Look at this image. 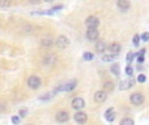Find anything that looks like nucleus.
Returning <instances> with one entry per match:
<instances>
[{
  "label": "nucleus",
  "instance_id": "nucleus-1",
  "mask_svg": "<svg viewBox=\"0 0 149 125\" xmlns=\"http://www.w3.org/2000/svg\"><path fill=\"white\" fill-rule=\"evenodd\" d=\"M41 85H42V79L39 78L38 76H30L28 78V86L30 87V89L37 90L41 87Z\"/></svg>",
  "mask_w": 149,
  "mask_h": 125
},
{
  "label": "nucleus",
  "instance_id": "nucleus-26",
  "mask_svg": "<svg viewBox=\"0 0 149 125\" xmlns=\"http://www.w3.org/2000/svg\"><path fill=\"white\" fill-rule=\"evenodd\" d=\"M132 60H134V55H132V54H128V55H127V57H126V61L128 63V64H131Z\"/></svg>",
  "mask_w": 149,
  "mask_h": 125
},
{
  "label": "nucleus",
  "instance_id": "nucleus-16",
  "mask_svg": "<svg viewBox=\"0 0 149 125\" xmlns=\"http://www.w3.org/2000/svg\"><path fill=\"white\" fill-rule=\"evenodd\" d=\"M52 44H54V39H52V38L42 39V46H43V47H50V46H52Z\"/></svg>",
  "mask_w": 149,
  "mask_h": 125
},
{
  "label": "nucleus",
  "instance_id": "nucleus-25",
  "mask_svg": "<svg viewBox=\"0 0 149 125\" xmlns=\"http://www.w3.org/2000/svg\"><path fill=\"white\" fill-rule=\"evenodd\" d=\"M18 113H20V116H21V117H25V116H26V113H28V110H26V108H21V110H20V112H18Z\"/></svg>",
  "mask_w": 149,
  "mask_h": 125
},
{
  "label": "nucleus",
  "instance_id": "nucleus-9",
  "mask_svg": "<svg viewBox=\"0 0 149 125\" xmlns=\"http://www.w3.org/2000/svg\"><path fill=\"white\" fill-rule=\"evenodd\" d=\"M68 119H70V113L67 111H59L56 113V120L59 123H65V121H68Z\"/></svg>",
  "mask_w": 149,
  "mask_h": 125
},
{
  "label": "nucleus",
  "instance_id": "nucleus-7",
  "mask_svg": "<svg viewBox=\"0 0 149 125\" xmlns=\"http://www.w3.org/2000/svg\"><path fill=\"white\" fill-rule=\"evenodd\" d=\"M98 37H100V33H98L97 29H88L86 31V38L92 42L98 41Z\"/></svg>",
  "mask_w": 149,
  "mask_h": 125
},
{
  "label": "nucleus",
  "instance_id": "nucleus-14",
  "mask_svg": "<svg viewBox=\"0 0 149 125\" xmlns=\"http://www.w3.org/2000/svg\"><path fill=\"white\" fill-rule=\"evenodd\" d=\"M76 85H77L76 81H70L67 84H63V91H72L76 87Z\"/></svg>",
  "mask_w": 149,
  "mask_h": 125
},
{
  "label": "nucleus",
  "instance_id": "nucleus-5",
  "mask_svg": "<svg viewBox=\"0 0 149 125\" xmlns=\"http://www.w3.org/2000/svg\"><path fill=\"white\" fill-rule=\"evenodd\" d=\"M84 107H85V100L82 99V98L77 97V98H74V99L72 100V108H73V110L81 111Z\"/></svg>",
  "mask_w": 149,
  "mask_h": 125
},
{
  "label": "nucleus",
  "instance_id": "nucleus-6",
  "mask_svg": "<svg viewBox=\"0 0 149 125\" xmlns=\"http://www.w3.org/2000/svg\"><path fill=\"white\" fill-rule=\"evenodd\" d=\"M86 120H88V115L85 112L79 111V112L74 113V121H76L77 124H85Z\"/></svg>",
  "mask_w": 149,
  "mask_h": 125
},
{
  "label": "nucleus",
  "instance_id": "nucleus-13",
  "mask_svg": "<svg viewBox=\"0 0 149 125\" xmlns=\"http://www.w3.org/2000/svg\"><path fill=\"white\" fill-rule=\"evenodd\" d=\"M116 5H118V8H119V9H120V10H123V12H124V10H127V9H128V8H130V5H131V3H130L128 0H119V1L116 3Z\"/></svg>",
  "mask_w": 149,
  "mask_h": 125
},
{
  "label": "nucleus",
  "instance_id": "nucleus-30",
  "mask_svg": "<svg viewBox=\"0 0 149 125\" xmlns=\"http://www.w3.org/2000/svg\"><path fill=\"white\" fill-rule=\"evenodd\" d=\"M137 61L143 63V61H144V56H139V57H137Z\"/></svg>",
  "mask_w": 149,
  "mask_h": 125
},
{
  "label": "nucleus",
  "instance_id": "nucleus-31",
  "mask_svg": "<svg viewBox=\"0 0 149 125\" xmlns=\"http://www.w3.org/2000/svg\"><path fill=\"white\" fill-rule=\"evenodd\" d=\"M28 125H31V124H28Z\"/></svg>",
  "mask_w": 149,
  "mask_h": 125
},
{
  "label": "nucleus",
  "instance_id": "nucleus-3",
  "mask_svg": "<svg viewBox=\"0 0 149 125\" xmlns=\"http://www.w3.org/2000/svg\"><path fill=\"white\" fill-rule=\"evenodd\" d=\"M85 25H86L88 29H97L98 25H100V21H98V18L95 16H89L86 18V21H85Z\"/></svg>",
  "mask_w": 149,
  "mask_h": 125
},
{
  "label": "nucleus",
  "instance_id": "nucleus-27",
  "mask_svg": "<svg viewBox=\"0 0 149 125\" xmlns=\"http://www.w3.org/2000/svg\"><path fill=\"white\" fill-rule=\"evenodd\" d=\"M137 81H139V82H145V81H147V78H145L144 74H140V76L137 77Z\"/></svg>",
  "mask_w": 149,
  "mask_h": 125
},
{
  "label": "nucleus",
  "instance_id": "nucleus-18",
  "mask_svg": "<svg viewBox=\"0 0 149 125\" xmlns=\"http://www.w3.org/2000/svg\"><path fill=\"white\" fill-rule=\"evenodd\" d=\"M111 72H113V74H115V76H118V74L120 73V68H119L118 64H113V65H111Z\"/></svg>",
  "mask_w": 149,
  "mask_h": 125
},
{
  "label": "nucleus",
  "instance_id": "nucleus-12",
  "mask_svg": "<svg viewBox=\"0 0 149 125\" xmlns=\"http://www.w3.org/2000/svg\"><path fill=\"white\" fill-rule=\"evenodd\" d=\"M120 44L119 43H111L110 46H109V50H110V52H111V55H114V56H116V55L120 52Z\"/></svg>",
  "mask_w": 149,
  "mask_h": 125
},
{
  "label": "nucleus",
  "instance_id": "nucleus-8",
  "mask_svg": "<svg viewBox=\"0 0 149 125\" xmlns=\"http://www.w3.org/2000/svg\"><path fill=\"white\" fill-rule=\"evenodd\" d=\"M106 99H107V93L105 90H100V91H97L94 94V100L97 103H103Z\"/></svg>",
  "mask_w": 149,
  "mask_h": 125
},
{
  "label": "nucleus",
  "instance_id": "nucleus-4",
  "mask_svg": "<svg viewBox=\"0 0 149 125\" xmlns=\"http://www.w3.org/2000/svg\"><path fill=\"white\" fill-rule=\"evenodd\" d=\"M55 44H56L59 48H65V47H68V44H70V39L65 35H59L56 38V41H55Z\"/></svg>",
  "mask_w": 149,
  "mask_h": 125
},
{
  "label": "nucleus",
  "instance_id": "nucleus-2",
  "mask_svg": "<svg viewBox=\"0 0 149 125\" xmlns=\"http://www.w3.org/2000/svg\"><path fill=\"white\" fill-rule=\"evenodd\" d=\"M130 100H131V103L134 106H141L143 103H144L145 98L141 93H134V94H131V97H130Z\"/></svg>",
  "mask_w": 149,
  "mask_h": 125
},
{
  "label": "nucleus",
  "instance_id": "nucleus-29",
  "mask_svg": "<svg viewBox=\"0 0 149 125\" xmlns=\"http://www.w3.org/2000/svg\"><path fill=\"white\" fill-rule=\"evenodd\" d=\"M12 123H13V124H16V125H17L18 123H20V119H18V117H17V116H13V117H12Z\"/></svg>",
  "mask_w": 149,
  "mask_h": 125
},
{
  "label": "nucleus",
  "instance_id": "nucleus-10",
  "mask_svg": "<svg viewBox=\"0 0 149 125\" xmlns=\"http://www.w3.org/2000/svg\"><path fill=\"white\" fill-rule=\"evenodd\" d=\"M134 85H135V79L131 78V79H128V81H122L120 85H119V89L120 90H127V89H130V87H132Z\"/></svg>",
  "mask_w": 149,
  "mask_h": 125
},
{
  "label": "nucleus",
  "instance_id": "nucleus-11",
  "mask_svg": "<svg viewBox=\"0 0 149 125\" xmlns=\"http://www.w3.org/2000/svg\"><path fill=\"white\" fill-rule=\"evenodd\" d=\"M115 110L114 108H109L107 111L105 112V117H106V120L107 121H110V123H113L114 120H115Z\"/></svg>",
  "mask_w": 149,
  "mask_h": 125
},
{
  "label": "nucleus",
  "instance_id": "nucleus-23",
  "mask_svg": "<svg viewBox=\"0 0 149 125\" xmlns=\"http://www.w3.org/2000/svg\"><path fill=\"white\" fill-rule=\"evenodd\" d=\"M93 57L94 56H93V54H90V52H85L84 54V59L85 60H93Z\"/></svg>",
  "mask_w": 149,
  "mask_h": 125
},
{
  "label": "nucleus",
  "instance_id": "nucleus-19",
  "mask_svg": "<svg viewBox=\"0 0 149 125\" xmlns=\"http://www.w3.org/2000/svg\"><path fill=\"white\" fill-rule=\"evenodd\" d=\"M114 87V84L111 81H107V82H105V84H103V89H105V91L107 93V90H111Z\"/></svg>",
  "mask_w": 149,
  "mask_h": 125
},
{
  "label": "nucleus",
  "instance_id": "nucleus-24",
  "mask_svg": "<svg viewBox=\"0 0 149 125\" xmlns=\"http://www.w3.org/2000/svg\"><path fill=\"white\" fill-rule=\"evenodd\" d=\"M0 7H12V1H0Z\"/></svg>",
  "mask_w": 149,
  "mask_h": 125
},
{
  "label": "nucleus",
  "instance_id": "nucleus-22",
  "mask_svg": "<svg viewBox=\"0 0 149 125\" xmlns=\"http://www.w3.org/2000/svg\"><path fill=\"white\" fill-rule=\"evenodd\" d=\"M140 39H141V38H140V37L136 34V35L134 37V46H136V47L139 46V43H140Z\"/></svg>",
  "mask_w": 149,
  "mask_h": 125
},
{
  "label": "nucleus",
  "instance_id": "nucleus-21",
  "mask_svg": "<svg viewBox=\"0 0 149 125\" xmlns=\"http://www.w3.org/2000/svg\"><path fill=\"white\" fill-rule=\"evenodd\" d=\"M126 74H127V76H130V77H131L132 74H134V69H132V66H131V65L126 66Z\"/></svg>",
  "mask_w": 149,
  "mask_h": 125
},
{
  "label": "nucleus",
  "instance_id": "nucleus-28",
  "mask_svg": "<svg viewBox=\"0 0 149 125\" xmlns=\"http://www.w3.org/2000/svg\"><path fill=\"white\" fill-rule=\"evenodd\" d=\"M141 39H143V42H148V41H149V34H148V33L143 34V35H141Z\"/></svg>",
  "mask_w": 149,
  "mask_h": 125
},
{
  "label": "nucleus",
  "instance_id": "nucleus-20",
  "mask_svg": "<svg viewBox=\"0 0 149 125\" xmlns=\"http://www.w3.org/2000/svg\"><path fill=\"white\" fill-rule=\"evenodd\" d=\"M115 59V56L114 55H103L102 56V61H113V60Z\"/></svg>",
  "mask_w": 149,
  "mask_h": 125
},
{
  "label": "nucleus",
  "instance_id": "nucleus-15",
  "mask_svg": "<svg viewBox=\"0 0 149 125\" xmlns=\"http://www.w3.org/2000/svg\"><path fill=\"white\" fill-rule=\"evenodd\" d=\"M106 48H107V46H106L105 42H97V44H95V51L98 54H103L106 51Z\"/></svg>",
  "mask_w": 149,
  "mask_h": 125
},
{
  "label": "nucleus",
  "instance_id": "nucleus-17",
  "mask_svg": "<svg viewBox=\"0 0 149 125\" xmlns=\"http://www.w3.org/2000/svg\"><path fill=\"white\" fill-rule=\"evenodd\" d=\"M119 125H135V123L131 117H124L120 120V124Z\"/></svg>",
  "mask_w": 149,
  "mask_h": 125
}]
</instances>
